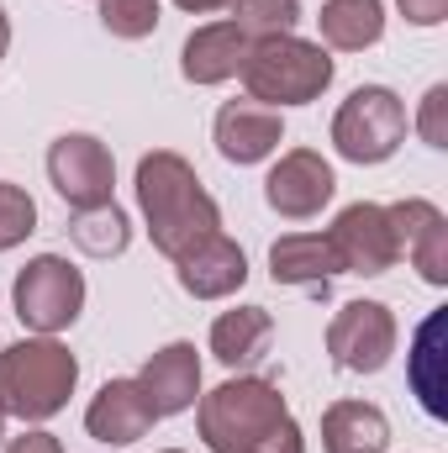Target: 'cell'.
I'll use <instances>...</instances> for the list:
<instances>
[{"instance_id": "cell-12", "label": "cell", "mask_w": 448, "mask_h": 453, "mask_svg": "<svg viewBox=\"0 0 448 453\" xmlns=\"http://www.w3.org/2000/svg\"><path fill=\"white\" fill-rule=\"evenodd\" d=\"M174 280L185 296L196 301H222L232 290H243L248 280V253L227 237V232H212L206 242H196L185 258H174Z\"/></svg>"}, {"instance_id": "cell-24", "label": "cell", "mask_w": 448, "mask_h": 453, "mask_svg": "<svg viewBox=\"0 0 448 453\" xmlns=\"http://www.w3.org/2000/svg\"><path fill=\"white\" fill-rule=\"evenodd\" d=\"M32 232H37V201L21 185L0 180V253H11L16 242H27Z\"/></svg>"}, {"instance_id": "cell-6", "label": "cell", "mask_w": 448, "mask_h": 453, "mask_svg": "<svg viewBox=\"0 0 448 453\" xmlns=\"http://www.w3.org/2000/svg\"><path fill=\"white\" fill-rule=\"evenodd\" d=\"M11 301H16L21 327L53 338V333H64V327L80 322V311H85V274H80L69 258H58V253H37V258L16 274Z\"/></svg>"}, {"instance_id": "cell-4", "label": "cell", "mask_w": 448, "mask_h": 453, "mask_svg": "<svg viewBox=\"0 0 448 453\" xmlns=\"http://www.w3.org/2000/svg\"><path fill=\"white\" fill-rule=\"evenodd\" d=\"M243 85H248V101H259L269 111L312 106L333 85V58H328L322 42H306L296 32L259 37L248 48V64H243Z\"/></svg>"}, {"instance_id": "cell-25", "label": "cell", "mask_w": 448, "mask_h": 453, "mask_svg": "<svg viewBox=\"0 0 448 453\" xmlns=\"http://www.w3.org/2000/svg\"><path fill=\"white\" fill-rule=\"evenodd\" d=\"M438 333H444V317H428V327L417 333V395H422L428 417H444L448 411L444 385H438V374H433V364H438Z\"/></svg>"}, {"instance_id": "cell-19", "label": "cell", "mask_w": 448, "mask_h": 453, "mask_svg": "<svg viewBox=\"0 0 448 453\" xmlns=\"http://www.w3.org/2000/svg\"><path fill=\"white\" fill-rule=\"evenodd\" d=\"M269 338H274V322L264 306H237V311H222L212 322V353L222 358L227 369H248L269 353Z\"/></svg>"}, {"instance_id": "cell-23", "label": "cell", "mask_w": 448, "mask_h": 453, "mask_svg": "<svg viewBox=\"0 0 448 453\" xmlns=\"http://www.w3.org/2000/svg\"><path fill=\"white\" fill-rule=\"evenodd\" d=\"M101 21L112 37L137 42V37H153L164 16H158V0H101Z\"/></svg>"}, {"instance_id": "cell-18", "label": "cell", "mask_w": 448, "mask_h": 453, "mask_svg": "<svg viewBox=\"0 0 448 453\" xmlns=\"http://www.w3.org/2000/svg\"><path fill=\"white\" fill-rule=\"evenodd\" d=\"M390 422L369 401H333L322 411V453H385Z\"/></svg>"}, {"instance_id": "cell-17", "label": "cell", "mask_w": 448, "mask_h": 453, "mask_svg": "<svg viewBox=\"0 0 448 453\" xmlns=\"http://www.w3.org/2000/svg\"><path fill=\"white\" fill-rule=\"evenodd\" d=\"M269 274L274 285H301V290H328V280L343 274L328 232H290L269 248Z\"/></svg>"}, {"instance_id": "cell-20", "label": "cell", "mask_w": 448, "mask_h": 453, "mask_svg": "<svg viewBox=\"0 0 448 453\" xmlns=\"http://www.w3.org/2000/svg\"><path fill=\"white\" fill-rule=\"evenodd\" d=\"M322 42L343 48V53H364L385 37V0H328L322 16Z\"/></svg>"}, {"instance_id": "cell-21", "label": "cell", "mask_w": 448, "mask_h": 453, "mask_svg": "<svg viewBox=\"0 0 448 453\" xmlns=\"http://www.w3.org/2000/svg\"><path fill=\"white\" fill-rule=\"evenodd\" d=\"M69 237L90 253V258H116L127 242H132V222H127V211L121 206H90V211H74V226H69Z\"/></svg>"}, {"instance_id": "cell-13", "label": "cell", "mask_w": 448, "mask_h": 453, "mask_svg": "<svg viewBox=\"0 0 448 453\" xmlns=\"http://www.w3.org/2000/svg\"><path fill=\"white\" fill-rule=\"evenodd\" d=\"M153 422H158V411L148 406V395H143L137 380H106L101 395H96L90 411H85V433H90L96 443H112V449H127V443L148 438Z\"/></svg>"}, {"instance_id": "cell-11", "label": "cell", "mask_w": 448, "mask_h": 453, "mask_svg": "<svg viewBox=\"0 0 448 453\" xmlns=\"http://www.w3.org/2000/svg\"><path fill=\"white\" fill-rule=\"evenodd\" d=\"M390 211V226H396V242H401V253L417 264V274L428 280V285H448V217L433 206V201H422V196H412V201H396V206H385Z\"/></svg>"}, {"instance_id": "cell-5", "label": "cell", "mask_w": 448, "mask_h": 453, "mask_svg": "<svg viewBox=\"0 0 448 453\" xmlns=\"http://www.w3.org/2000/svg\"><path fill=\"white\" fill-rule=\"evenodd\" d=\"M406 142V101L390 85H359L333 116V148L348 164H385Z\"/></svg>"}, {"instance_id": "cell-14", "label": "cell", "mask_w": 448, "mask_h": 453, "mask_svg": "<svg viewBox=\"0 0 448 453\" xmlns=\"http://www.w3.org/2000/svg\"><path fill=\"white\" fill-rule=\"evenodd\" d=\"M137 385H143V395H148V406H153L158 417L190 411V406L201 401V358H196V342H169V348H158V353L143 364Z\"/></svg>"}, {"instance_id": "cell-3", "label": "cell", "mask_w": 448, "mask_h": 453, "mask_svg": "<svg viewBox=\"0 0 448 453\" xmlns=\"http://www.w3.org/2000/svg\"><path fill=\"white\" fill-rule=\"evenodd\" d=\"M80 385V358L58 338H27L0 353V406L21 422H48L69 406Z\"/></svg>"}, {"instance_id": "cell-16", "label": "cell", "mask_w": 448, "mask_h": 453, "mask_svg": "<svg viewBox=\"0 0 448 453\" xmlns=\"http://www.w3.org/2000/svg\"><path fill=\"white\" fill-rule=\"evenodd\" d=\"M280 142H285V121L259 101H227L217 111V153L227 164H264Z\"/></svg>"}, {"instance_id": "cell-7", "label": "cell", "mask_w": 448, "mask_h": 453, "mask_svg": "<svg viewBox=\"0 0 448 453\" xmlns=\"http://www.w3.org/2000/svg\"><path fill=\"white\" fill-rule=\"evenodd\" d=\"M48 180H53V190H58L74 211L112 206L116 158L101 137H90V132H64V137L48 148Z\"/></svg>"}, {"instance_id": "cell-27", "label": "cell", "mask_w": 448, "mask_h": 453, "mask_svg": "<svg viewBox=\"0 0 448 453\" xmlns=\"http://www.w3.org/2000/svg\"><path fill=\"white\" fill-rule=\"evenodd\" d=\"M396 5H401V16L412 27H438L448 16V0H396Z\"/></svg>"}, {"instance_id": "cell-29", "label": "cell", "mask_w": 448, "mask_h": 453, "mask_svg": "<svg viewBox=\"0 0 448 453\" xmlns=\"http://www.w3.org/2000/svg\"><path fill=\"white\" fill-rule=\"evenodd\" d=\"M180 11H196V16H212V11H227L232 0H174Z\"/></svg>"}, {"instance_id": "cell-31", "label": "cell", "mask_w": 448, "mask_h": 453, "mask_svg": "<svg viewBox=\"0 0 448 453\" xmlns=\"http://www.w3.org/2000/svg\"><path fill=\"white\" fill-rule=\"evenodd\" d=\"M0 438H5V406H0Z\"/></svg>"}, {"instance_id": "cell-10", "label": "cell", "mask_w": 448, "mask_h": 453, "mask_svg": "<svg viewBox=\"0 0 448 453\" xmlns=\"http://www.w3.org/2000/svg\"><path fill=\"white\" fill-rule=\"evenodd\" d=\"M333 196H337L333 164H328L317 148H290V153H280V164H274L269 180H264V201H269V211H280L285 222H312Z\"/></svg>"}, {"instance_id": "cell-30", "label": "cell", "mask_w": 448, "mask_h": 453, "mask_svg": "<svg viewBox=\"0 0 448 453\" xmlns=\"http://www.w3.org/2000/svg\"><path fill=\"white\" fill-rule=\"evenodd\" d=\"M5 48H11V21H5V5H0V58H5Z\"/></svg>"}, {"instance_id": "cell-9", "label": "cell", "mask_w": 448, "mask_h": 453, "mask_svg": "<svg viewBox=\"0 0 448 453\" xmlns=\"http://www.w3.org/2000/svg\"><path fill=\"white\" fill-rule=\"evenodd\" d=\"M328 242H333L337 269H343V274H385V269H396V258H401V242H396L390 211L375 206V201L343 206L337 222L328 226Z\"/></svg>"}, {"instance_id": "cell-8", "label": "cell", "mask_w": 448, "mask_h": 453, "mask_svg": "<svg viewBox=\"0 0 448 453\" xmlns=\"http://www.w3.org/2000/svg\"><path fill=\"white\" fill-rule=\"evenodd\" d=\"M328 353L348 374H380L396 358V317L380 301H348L328 322Z\"/></svg>"}, {"instance_id": "cell-22", "label": "cell", "mask_w": 448, "mask_h": 453, "mask_svg": "<svg viewBox=\"0 0 448 453\" xmlns=\"http://www.w3.org/2000/svg\"><path fill=\"white\" fill-rule=\"evenodd\" d=\"M232 21L248 32V42H259V37L296 32L301 5H296V0H232Z\"/></svg>"}, {"instance_id": "cell-15", "label": "cell", "mask_w": 448, "mask_h": 453, "mask_svg": "<svg viewBox=\"0 0 448 453\" xmlns=\"http://www.w3.org/2000/svg\"><path fill=\"white\" fill-rule=\"evenodd\" d=\"M248 32L237 21H212V27H196L180 48V74L190 85H227L243 74L248 64Z\"/></svg>"}, {"instance_id": "cell-2", "label": "cell", "mask_w": 448, "mask_h": 453, "mask_svg": "<svg viewBox=\"0 0 448 453\" xmlns=\"http://www.w3.org/2000/svg\"><path fill=\"white\" fill-rule=\"evenodd\" d=\"M137 206H143L148 237L164 258H185L196 242L222 232V211L206 196L201 174L169 148H153L137 158Z\"/></svg>"}, {"instance_id": "cell-28", "label": "cell", "mask_w": 448, "mask_h": 453, "mask_svg": "<svg viewBox=\"0 0 448 453\" xmlns=\"http://www.w3.org/2000/svg\"><path fill=\"white\" fill-rule=\"evenodd\" d=\"M5 453H64V443L53 438V433H42V427H27L21 438H11Z\"/></svg>"}, {"instance_id": "cell-1", "label": "cell", "mask_w": 448, "mask_h": 453, "mask_svg": "<svg viewBox=\"0 0 448 453\" xmlns=\"http://www.w3.org/2000/svg\"><path fill=\"white\" fill-rule=\"evenodd\" d=\"M196 427L212 453H306L285 395L253 374H237L212 395H201Z\"/></svg>"}, {"instance_id": "cell-26", "label": "cell", "mask_w": 448, "mask_h": 453, "mask_svg": "<svg viewBox=\"0 0 448 453\" xmlns=\"http://www.w3.org/2000/svg\"><path fill=\"white\" fill-rule=\"evenodd\" d=\"M417 132L428 148H448V85H433L422 96V111H417Z\"/></svg>"}, {"instance_id": "cell-32", "label": "cell", "mask_w": 448, "mask_h": 453, "mask_svg": "<svg viewBox=\"0 0 448 453\" xmlns=\"http://www.w3.org/2000/svg\"><path fill=\"white\" fill-rule=\"evenodd\" d=\"M164 453H180V449H164Z\"/></svg>"}]
</instances>
